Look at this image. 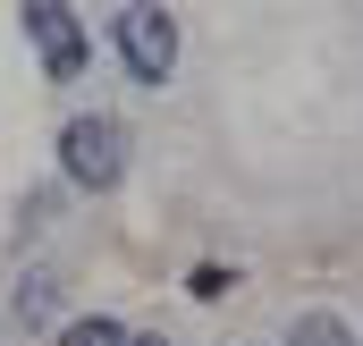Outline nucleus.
I'll use <instances>...</instances> for the list:
<instances>
[{
    "instance_id": "3",
    "label": "nucleus",
    "mask_w": 363,
    "mask_h": 346,
    "mask_svg": "<svg viewBox=\"0 0 363 346\" xmlns=\"http://www.w3.org/2000/svg\"><path fill=\"white\" fill-rule=\"evenodd\" d=\"M26 34H34V51H43L51 77H77V68H85V26H77V9H60V0H26Z\"/></svg>"
},
{
    "instance_id": "1",
    "label": "nucleus",
    "mask_w": 363,
    "mask_h": 346,
    "mask_svg": "<svg viewBox=\"0 0 363 346\" xmlns=\"http://www.w3.org/2000/svg\"><path fill=\"white\" fill-rule=\"evenodd\" d=\"M60 161H68V177H77V186L110 194V186H118V169H127V135H118V118H68Z\"/></svg>"
},
{
    "instance_id": "7",
    "label": "nucleus",
    "mask_w": 363,
    "mask_h": 346,
    "mask_svg": "<svg viewBox=\"0 0 363 346\" xmlns=\"http://www.w3.org/2000/svg\"><path fill=\"white\" fill-rule=\"evenodd\" d=\"M135 346H161V338H135Z\"/></svg>"
},
{
    "instance_id": "6",
    "label": "nucleus",
    "mask_w": 363,
    "mask_h": 346,
    "mask_svg": "<svg viewBox=\"0 0 363 346\" xmlns=\"http://www.w3.org/2000/svg\"><path fill=\"white\" fill-rule=\"evenodd\" d=\"M17 313H26V321H43V313H51V279H26V296H17Z\"/></svg>"
},
{
    "instance_id": "5",
    "label": "nucleus",
    "mask_w": 363,
    "mask_h": 346,
    "mask_svg": "<svg viewBox=\"0 0 363 346\" xmlns=\"http://www.w3.org/2000/svg\"><path fill=\"white\" fill-rule=\"evenodd\" d=\"M60 346H135V338H127L110 313H93V321H68V330H60Z\"/></svg>"
},
{
    "instance_id": "2",
    "label": "nucleus",
    "mask_w": 363,
    "mask_h": 346,
    "mask_svg": "<svg viewBox=\"0 0 363 346\" xmlns=\"http://www.w3.org/2000/svg\"><path fill=\"white\" fill-rule=\"evenodd\" d=\"M118 60H127L135 85H161L178 68V26L161 9H118Z\"/></svg>"
},
{
    "instance_id": "4",
    "label": "nucleus",
    "mask_w": 363,
    "mask_h": 346,
    "mask_svg": "<svg viewBox=\"0 0 363 346\" xmlns=\"http://www.w3.org/2000/svg\"><path fill=\"white\" fill-rule=\"evenodd\" d=\"M287 346H355V330H347L338 313H296V330H287Z\"/></svg>"
}]
</instances>
